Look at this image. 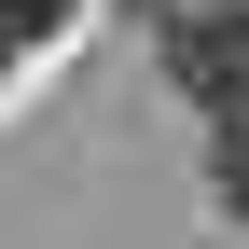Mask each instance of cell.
Returning a JSON list of instances; mask_svg holds the SVG:
<instances>
[{
  "label": "cell",
  "instance_id": "cell-3",
  "mask_svg": "<svg viewBox=\"0 0 249 249\" xmlns=\"http://www.w3.org/2000/svg\"><path fill=\"white\" fill-rule=\"evenodd\" d=\"M208 180H222V208H235V222H249V124H235V139H222V166H208Z\"/></svg>",
  "mask_w": 249,
  "mask_h": 249
},
{
  "label": "cell",
  "instance_id": "cell-4",
  "mask_svg": "<svg viewBox=\"0 0 249 249\" xmlns=\"http://www.w3.org/2000/svg\"><path fill=\"white\" fill-rule=\"evenodd\" d=\"M152 14H166V0H152Z\"/></svg>",
  "mask_w": 249,
  "mask_h": 249
},
{
  "label": "cell",
  "instance_id": "cell-1",
  "mask_svg": "<svg viewBox=\"0 0 249 249\" xmlns=\"http://www.w3.org/2000/svg\"><path fill=\"white\" fill-rule=\"evenodd\" d=\"M166 83L194 111L249 124V0H166Z\"/></svg>",
  "mask_w": 249,
  "mask_h": 249
},
{
  "label": "cell",
  "instance_id": "cell-2",
  "mask_svg": "<svg viewBox=\"0 0 249 249\" xmlns=\"http://www.w3.org/2000/svg\"><path fill=\"white\" fill-rule=\"evenodd\" d=\"M42 28H70V0H0V70H14V55L42 42Z\"/></svg>",
  "mask_w": 249,
  "mask_h": 249
}]
</instances>
